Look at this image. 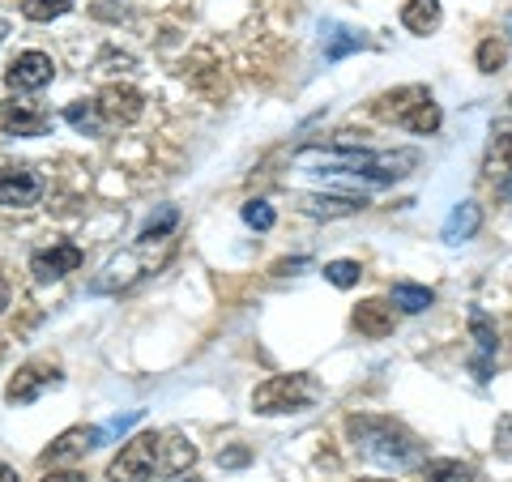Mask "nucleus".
I'll list each match as a JSON object with an SVG mask.
<instances>
[{
    "label": "nucleus",
    "mask_w": 512,
    "mask_h": 482,
    "mask_svg": "<svg viewBox=\"0 0 512 482\" xmlns=\"http://www.w3.org/2000/svg\"><path fill=\"white\" fill-rule=\"evenodd\" d=\"M291 163L308 175L325 180H363V184H397L423 163L419 150H367L355 141V133L329 137V146H303Z\"/></svg>",
    "instance_id": "obj_1"
},
{
    "label": "nucleus",
    "mask_w": 512,
    "mask_h": 482,
    "mask_svg": "<svg viewBox=\"0 0 512 482\" xmlns=\"http://www.w3.org/2000/svg\"><path fill=\"white\" fill-rule=\"evenodd\" d=\"M346 436L363 461H376L384 470H410V465L423 461V444L402 423L380 419V414H355V419H346Z\"/></svg>",
    "instance_id": "obj_2"
},
{
    "label": "nucleus",
    "mask_w": 512,
    "mask_h": 482,
    "mask_svg": "<svg viewBox=\"0 0 512 482\" xmlns=\"http://www.w3.org/2000/svg\"><path fill=\"white\" fill-rule=\"evenodd\" d=\"M372 116L384 124L406 128L414 137H431V133H440V124H444L440 103L431 99L427 86H397L389 94H380V99H372Z\"/></svg>",
    "instance_id": "obj_3"
},
{
    "label": "nucleus",
    "mask_w": 512,
    "mask_h": 482,
    "mask_svg": "<svg viewBox=\"0 0 512 482\" xmlns=\"http://www.w3.org/2000/svg\"><path fill=\"white\" fill-rule=\"evenodd\" d=\"M320 401V384L308 372H295V376H269L261 389L252 393V410L256 414H295V410H308Z\"/></svg>",
    "instance_id": "obj_4"
},
{
    "label": "nucleus",
    "mask_w": 512,
    "mask_h": 482,
    "mask_svg": "<svg viewBox=\"0 0 512 482\" xmlns=\"http://www.w3.org/2000/svg\"><path fill=\"white\" fill-rule=\"evenodd\" d=\"M158 470H163V436L158 431H141L107 465V482H150Z\"/></svg>",
    "instance_id": "obj_5"
},
{
    "label": "nucleus",
    "mask_w": 512,
    "mask_h": 482,
    "mask_svg": "<svg viewBox=\"0 0 512 482\" xmlns=\"http://www.w3.org/2000/svg\"><path fill=\"white\" fill-rule=\"evenodd\" d=\"M94 107H99V120L103 128L111 133V128H128L141 120V111H146V99H141V90L133 86H103L99 94H94Z\"/></svg>",
    "instance_id": "obj_6"
},
{
    "label": "nucleus",
    "mask_w": 512,
    "mask_h": 482,
    "mask_svg": "<svg viewBox=\"0 0 512 482\" xmlns=\"http://www.w3.org/2000/svg\"><path fill=\"white\" fill-rule=\"evenodd\" d=\"M60 367L56 363H26L18 367V376L9 380L5 389V401H13V406H30V401H39L47 389H60Z\"/></svg>",
    "instance_id": "obj_7"
},
{
    "label": "nucleus",
    "mask_w": 512,
    "mask_h": 482,
    "mask_svg": "<svg viewBox=\"0 0 512 482\" xmlns=\"http://www.w3.org/2000/svg\"><path fill=\"white\" fill-rule=\"evenodd\" d=\"M52 77H56L52 56L47 52H22V56H13V64L5 69V86L18 90V94H30V90L52 86Z\"/></svg>",
    "instance_id": "obj_8"
},
{
    "label": "nucleus",
    "mask_w": 512,
    "mask_h": 482,
    "mask_svg": "<svg viewBox=\"0 0 512 482\" xmlns=\"http://www.w3.org/2000/svg\"><path fill=\"white\" fill-rule=\"evenodd\" d=\"M73 269H82V248L69 244V239H56V244H47L30 256L35 282H60V278H69Z\"/></svg>",
    "instance_id": "obj_9"
},
{
    "label": "nucleus",
    "mask_w": 512,
    "mask_h": 482,
    "mask_svg": "<svg viewBox=\"0 0 512 482\" xmlns=\"http://www.w3.org/2000/svg\"><path fill=\"white\" fill-rule=\"evenodd\" d=\"M43 197V180L35 167H0V205H9V210H30Z\"/></svg>",
    "instance_id": "obj_10"
},
{
    "label": "nucleus",
    "mask_w": 512,
    "mask_h": 482,
    "mask_svg": "<svg viewBox=\"0 0 512 482\" xmlns=\"http://www.w3.org/2000/svg\"><path fill=\"white\" fill-rule=\"evenodd\" d=\"M483 175H487L491 184H504V192L512 197V120H495L491 124Z\"/></svg>",
    "instance_id": "obj_11"
},
{
    "label": "nucleus",
    "mask_w": 512,
    "mask_h": 482,
    "mask_svg": "<svg viewBox=\"0 0 512 482\" xmlns=\"http://www.w3.org/2000/svg\"><path fill=\"white\" fill-rule=\"evenodd\" d=\"M52 128V116L35 103H18V99H5L0 103V133L9 137H43Z\"/></svg>",
    "instance_id": "obj_12"
},
{
    "label": "nucleus",
    "mask_w": 512,
    "mask_h": 482,
    "mask_svg": "<svg viewBox=\"0 0 512 482\" xmlns=\"http://www.w3.org/2000/svg\"><path fill=\"white\" fill-rule=\"evenodd\" d=\"M107 431L103 427H69L64 436H56L52 444L43 448V465H60V461H73V457H86L90 448H99L103 444Z\"/></svg>",
    "instance_id": "obj_13"
},
{
    "label": "nucleus",
    "mask_w": 512,
    "mask_h": 482,
    "mask_svg": "<svg viewBox=\"0 0 512 482\" xmlns=\"http://www.w3.org/2000/svg\"><path fill=\"white\" fill-rule=\"evenodd\" d=\"M393 303L389 299H363L355 316H350V325H355L363 337H372V342H380V337H389L393 333Z\"/></svg>",
    "instance_id": "obj_14"
},
{
    "label": "nucleus",
    "mask_w": 512,
    "mask_h": 482,
    "mask_svg": "<svg viewBox=\"0 0 512 482\" xmlns=\"http://www.w3.org/2000/svg\"><path fill=\"white\" fill-rule=\"evenodd\" d=\"M470 333L478 337V350H483V355L474 359V372H478V380H491V355L500 350V333H495L491 316H487L483 308H474V312H470Z\"/></svg>",
    "instance_id": "obj_15"
},
{
    "label": "nucleus",
    "mask_w": 512,
    "mask_h": 482,
    "mask_svg": "<svg viewBox=\"0 0 512 482\" xmlns=\"http://www.w3.org/2000/svg\"><path fill=\"white\" fill-rule=\"evenodd\" d=\"M299 210L308 218H350V214H363L367 201L363 197H299Z\"/></svg>",
    "instance_id": "obj_16"
},
{
    "label": "nucleus",
    "mask_w": 512,
    "mask_h": 482,
    "mask_svg": "<svg viewBox=\"0 0 512 482\" xmlns=\"http://www.w3.org/2000/svg\"><path fill=\"white\" fill-rule=\"evenodd\" d=\"M478 227H483V210H478L474 201H461V205H453V214L444 222V239L448 244H466V239L478 235Z\"/></svg>",
    "instance_id": "obj_17"
},
{
    "label": "nucleus",
    "mask_w": 512,
    "mask_h": 482,
    "mask_svg": "<svg viewBox=\"0 0 512 482\" xmlns=\"http://www.w3.org/2000/svg\"><path fill=\"white\" fill-rule=\"evenodd\" d=\"M440 22H444L440 0H406L402 5V26L410 30V35H431Z\"/></svg>",
    "instance_id": "obj_18"
},
{
    "label": "nucleus",
    "mask_w": 512,
    "mask_h": 482,
    "mask_svg": "<svg viewBox=\"0 0 512 482\" xmlns=\"http://www.w3.org/2000/svg\"><path fill=\"white\" fill-rule=\"evenodd\" d=\"M389 303H393L397 312H406V316H419V312H427L431 303H436V291H427V286H414V282H397Z\"/></svg>",
    "instance_id": "obj_19"
},
{
    "label": "nucleus",
    "mask_w": 512,
    "mask_h": 482,
    "mask_svg": "<svg viewBox=\"0 0 512 482\" xmlns=\"http://www.w3.org/2000/svg\"><path fill=\"white\" fill-rule=\"evenodd\" d=\"M64 120H69L82 137H107V128H103V120H99V107H94V99L69 103V107H64Z\"/></svg>",
    "instance_id": "obj_20"
},
{
    "label": "nucleus",
    "mask_w": 512,
    "mask_h": 482,
    "mask_svg": "<svg viewBox=\"0 0 512 482\" xmlns=\"http://www.w3.org/2000/svg\"><path fill=\"white\" fill-rule=\"evenodd\" d=\"M423 478L427 482H474V465L453 461V457H440V461H427L423 465Z\"/></svg>",
    "instance_id": "obj_21"
},
{
    "label": "nucleus",
    "mask_w": 512,
    "mask_h": 482,
    "mask_svg": "<svg viewBox=\"0 0 512 482\" xmlns=\"http://www.w3.org/2000/svg\"><path fill=\"white\" fill-rule=\"evenodd\" d=\"M77 5V0H22V13L30 22H56Z\"/></svg>",
    "instance_id": "obj_22"
},
{
    "label": "nucleus",
    "mask_w": 512,
    "mask_h": 482,
    "mask_svg": "<svg viewBox=\"0 0 512 482\" xmlns=\"http://www.w3.org/2000/svg\"><path fill=\"white\" fill-rule=\"evenodd\" d=\"M325 278L338 286V291H350V286H359L363 269H359V261H329L325 265Z\"/></svg>",
    "instance_id": "obj_23"
},
{
    "label": "nucleus",
    "mask_w": 512,
    "mask_h": 482,
    "mask_svg": "<svg viewBox=\"0 0 512 482\" xmlns=\"http://www.w3.org/2000/svg\"><path fill=\"white\" fill-rule=\"evenodd\" d=\"M244 222L252 231H269L278 222V214H274V205H269V201H248L244 205Z\"/></svg>",
    "instance_id": "obj_24"
},
{
    "label": "nucleus",
    "mask_w": 512,
    "mask_h": 482,
    "mask_svg": "<svg viewBox=\"0 0 512 482\" xmlns=\"http://www.w3.org/2000/svg\"><path fill=\"white\" fill-rule=\"evenodd\" d=\"M504 43L500 39H483V43H478V69H483V73H500V64H504Z\"/></svg>",
    "instance_id": "obj_25"
},
{
    "label": "nucleus",
    "mask_w": 512,
    "mask_h": 482,
    "mask_svg": "<svg viewBox=\"0 0 512 482\" xmlns=\"http://www.w3.org/2000/svg\"><path fill=\"white\" fill-rule=\"evenodd\" d=\"M355 47H363V35H355V30H333V39L325 47V60H342L346 52H355Z\"/></svg>",
    "instance_id": "obj_26"
},
{
    "label": "nucleus",
    "mask_w": 512,
    "mask_h": 482,
    "mask_svg": "<svg viewBox=\"0 0 512 482\" xmlns=\"http://www.w3.org/2000/svg\"><path fill=\"white\" fill-rule=\"evenodd\" d=\"M39 482H86V474L82 470H47Z\"/></svg>",
    "instance_id": "obj_27"
},
{
    "label": "nucleus",
    "mask_w": 512,
    "mask_h": 482,
    "mask_svg": "<svg viewBox=\"0 0 512 482\" xmlns=\"http://www.w3.org/2000/svg\"><path fill=\"white\" fill-rule=\"evenodd\" d=\"M248 461V453H227V457H222V465H244Z\"/></svg>",
    "instance_id": "obj_28"
},
{
    "label": "nucleus",
    "mask_w": 512,
    "mask_h": 482,
    "mask_svg": "<svg viewBox=\"0 0 512 482\" xmlns=\"http://www.w3.org/2000/svg\"><path fill=\"white\" fill-rule=\"evenodd\" d=\"M5 308H9V282L0 278V312H5Z\"/></svg>",
    "instance_id": "obj_29"
},
{
    "label": "nucleus",
    "mask_w": 512,
    "mask_h": 482,
    "mask_svg": "<svg viewBox=\"0 0 512 482\" xmlns=\"http://www.w3.org/2000/svg\"><path fill=\"white\" fill-rule=\"evenodd\" d=\"M0 482H18V470H9V465H0Z\"/></svg>",
    "instance_id": "obj_30"
},
{
    "label": "nucleus",
    "mask_w": 512,
    "mask_h": 482,
    "mask_svg": "<svg viewBox=\"0 0 512 482\" xmlns=\"http://www.w3.org/2000/svg\"><path fill=\"white\" fill-rule=\"evenodd\" d=\"M5 30H9V26H5V22H0V43H5Z\"/></svg>",
    "instance_id": "obj_31"
},
{
    "label": "nucleus",
    "mask_w": 512,
    "mask_h": 482,
    "mask_svg": "<svg viewBox=\"0 0 512 482\" xmlns=\"http://www.w3.org/2000/svg\"><path fill=\"white\" fill-rule=\"evenodd\" d=\"M508 43H512V13H508Z\"/></svg>",
    "instance_id": "obj_32"
},
{
    "label": "nucleus",
    "mask_w": 512,
    "mask_h": 482,
    "mask_svg": "<svg viewBox=\"0 0 512 482\" xmlns=\"http://www.w3.org/2000/svg\"><path fill=\"white\" fill-rule=\"evenodd\" d=\"M180 482H201V478H192V474H188V478H180Z\"/></svg>",
    "instance_id": "obj_33"
},
{
    "label": "nucleus",
    "mask_w": 512,
    "mask_h": 482,
    "mask_svg": "<svg viewBox=\"0 0 512 482\" xmlns=\"http://www.w3.org/2000/svg\"><path fill=\"white\" fill-rule=\"evenodd\" d=\"M508 107H512V94H508Z\"/></svg>",
    "instance_id": "obj_34"
},
{
    "label": "nucleus",
    "mask_w": 512,
    "mask_h": 482,
    "mask_svg": "<svg viewBox=\"0 0 512 482\" xmlns=\"http://www.w3.org/2000/svg\"><path fill=\"white\" fill-rule=\"evenodd\" d=\"M372 482H384V478H372Z\"/></svg>",
    "instance_id": "obj_35"
},
{
    "label": "nucleus",
    "mask_w": 512,
    "mask_h": 482,
    "mask_svg": "<svg viewBox=\"0 0 512 482\" xmlns=\"http://www.w3.org/2000/svg\"><path fill=\"white\" fill-rule=\"evenodd\" d=\"M508 427H512V423H508Z\"/></svg>",
    "instance_id": "obj_36"
}]
</instances>
